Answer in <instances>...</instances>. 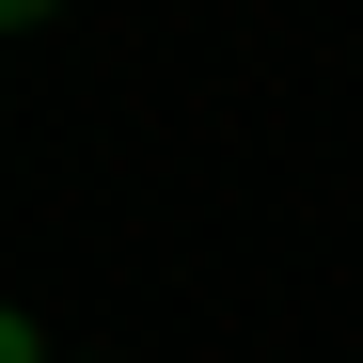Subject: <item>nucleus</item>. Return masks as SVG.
Instances as JSON below:
<instances>
[{
  "label": "nucleus",
  "mask_w": 363,
  "mask_h": 363,
  "mask_svg": "<svg viewBox=\"0 0 363 363\" xmlns=\"http://www.w3.org/2000/svg\"><path fill=\"white\" fill-rule=\"evenodd\" d=\"M0 363H48V347H32V316H0Z\"/></svg>",
  "instance_id": "obj_1"
},
{
  "label": "nucleus",
  "mask_w": 363,
  "mask_h": 363,
  "mask_svg": "<svg viewBox=\"0 0 363 363\" xmlns=\"http://www.w3.org/2000/svg\"><path fill=\"white\" fill-rule=\"evenodd\" d=\"M32 16H64V0H0V32H32Z\"/></svg>",
  "instance_id": "obj_2"
}]
</instances>
